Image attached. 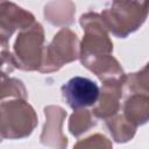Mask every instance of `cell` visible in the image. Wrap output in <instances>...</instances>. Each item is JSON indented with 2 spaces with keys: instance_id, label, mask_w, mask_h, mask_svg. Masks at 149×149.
I'll list each match as a JSON object with an SVG mask.
<instances>
[{
  "instance_id": "cell-14",
  "label": "cell",
  "mask_w": 149,
  "mask_h": 149,
  "mask_svg": "<svg viewBox=\"0 0 149 149\" xmlns=\"http://www.w3.org/2000/svg\"><path fill=\"white\" fill-rule=\"evenodd\" d=\"M125 88L133 94L149 97V63L141 71L130 73L126 77Z\"/></svg>"
},
{
  "instance_id": "cell-9",
  "label": "cell",
  "mask_w": 149,
  "mask_h": 149,
  "mask_svg": "<svg viewBox=\"0 0 149 149\" xmlns=\"http://www.w3.org/2000/svg\"><path fill=\"white\" fill-rule=\"evenodd\" d=\"M125 80H111L102 83L99 100L92 111L94 116L107 120L118 114L120 109L119 101L122 97V87L125 86Z\"/></svg>"
},
{
  "instance_id": "cell-11",
  "label": "cell",
  "mask_w": 149,
  "mask_h": 149,
  "mask_svg": "<svg viewBox=\"0 0 149 149\" xmlns=\"http://www.w3.org/2000/svg\"><path fill=\"white\" fill-rule=\"evenodd\" d=\"M74 9L72 2H49L44 7V16L51 24L66 26L72 23Z\"/></svg>"
},
{
  "instance_id": "cell-1",
  "label": "cell",
  "mask_w": 149,
  "mask_h": 149,
  "mask_svg": "<svg viewBox=\"0 0 149 149\" xmlns=\"http://www.w3.org/2000/svg\"><path fill=\"white\" fill-rule=\"evenodd\" d=\"M148 13L149 1H113L100 15L108 31L125 38L142 26Z\"/></svg>"
},
{
  "instance_id": "cell-6",
  "label": "cell",
  "mask_w": 149,
  "mask_h": 149,
  "mask_svg": "<svg viewBox=\"0 0 149 149\" xmlns=\"http://www.w3.org/2000/svg\"><path fill=\"white\" fill-rule=\"evenodd\" d=\"M66 104L73 109H83L94 106L100 97V90L95 81L86 77H73L61 88Z\"/></svg>"
},
{
  "instance_id": "cell-7",
  "label": "cell",
  "mask_w": 149,
  "mask_h": 149,
  "mask_svg": "<svg viewBox=\"0 0 149 149\" xmlns=\"http://www.w3.org/2000/svg\"><path fill=\"white\" fill-rule=\"evenodd\" d=\"M35 22V17L31 13L13 2L2 1L0 3V33L2 49H6L8 40L16 29H27Z\"/></svg>"
},
{
  "instance_id": "cell-16",
  "label": "cell",
  "mask_w": 149,
  "mask_h": 149,
  "mask_svg": "<svg viewBox=\"0 0 149 149\" xmlns=\"http://www.w3.org/2000/svg\"><path fill=\"white\" fill-rule=\"evenodd\" d=\"M73 149H112V143L106 136L94 134L85 140L78 141Z\"/></svg>"
},
{
  "instance_id": "cell-12",
  "label": "cell",
  "mask_w": 149,
  "mask_h": 149,
  "mask_svg": "<svg viewBox=\"0 0 149 149\" xmlns=\"http://www.w3.org/2000/svg\"><path fill=\"white\" fill-rule=\"evenodd\" d=\"M106 126L112 134L113 139L118 143H125L133 139L136 132V127L132 126L122 114H115L114 116L106 120Z\"/></svg>"
},
{
  "instance_id": "cell-8",
  "label": "cell",
  "mask_w": 149,
  "mask_h": 149,
  "mask_svg": "<svg viewBox=\"0 0 149 149\" xmlns=\"http://www.w3.org/2000/svg\"><path fill=\"white\" fill-rule=\"evenodd\" d=\"M45 123L41 134V143L51 149H66L68 139L62 132V125L66 118V112L59 106H48L44 108Z\"/></svg>"
},
{
  "instance_id": "cell-2",
  "label": "cell",
  "mask_w": 149,
  "mask_h": 149,
  "mask_svg": "<svg viewBox=\"0 0 149 149\" xmlns=\"http://www.w3.org/2000/svg\"><path fill=\"white\" fill-rule=\"evenodd\" d=\"M37 125L34 108L24 99L1 102V137L23 139L29 136Z\"/></svg>"
},
{
  "instance_id": "cell-4",
  "label": "cell",
  "mask_w": 149,
  "mask_h": 149,
  "mask_svg": "<svg viewBox=\"0 0 149 149\" xmlns=\"http://www.w3.org/2000/svg\"><path fill=\"white\" fill-rule=\"evenodd\" d=\"M79 22L85 33L80 44V62L111 55L113 51V43L108 37V29L101 15L88 12L80 16Z\"/></svg>"
},
{
  "instance_id": "cell-10",
  "label": "cell",
  "mask_w": 149,
  "mask_h": 149,
  "mask_svg": "<svg viewBox=\"0 0 149 149\" xmlns=\"http://www.w3.org/2000/svg\"><path fill=\"white\" fill-rule=\"evenodd\" d=\"M123 118L136 127L149 121V97L132 94L123 104Z\"/></svg>"
},
{
  "instance_id": "cell-15",
  "label": "cell",
  "mask_w": 149,
  "mask_h": 149,
  "mask_svg": "<svg viewBox=\"0 0 149 149\" xmlns=\"http://www.w3.org/2000/svg\"><path fill=\"white\" fill-rule=\"evenodd\" d=\"M1 93H2V100L7 95L14 97L15 99H27V91L22 84L21 80L15 78H9L2 74V81H1Z\"/></svg>"
},
{
  "instance_id": "cell-13",
  "label": "cell",
  "mask_w": 149,
  "mask_h": 149,
  "mask_svg": "<svg viewBox=\"0 0 149 149\" xmlns=\"http://www.w3.org/2000/svg\"><path fill=\"white\" fill-rule=\"evenodd\" d=\"M95 119L93 118V113L87 109H77L70 116L69 120V130L70 133L78 137L81 134L86 133L88 129L95 126Z\"/></svg>"
},
{
  "instance_id": "cell-5",
  "label": "cell",
  "mask_w": 149,
  "mask_h": 149,
  "mask_svg": "<svg viewBox=\"0 0 149 149\" xmlns=\"http://www.w3.org/2000/svg\"><path fill=\"white\" fill-rule=\"evenodd\" d=\"M80 45L76 33L69 28H62L44 49V56L40 72H52L59 70L64 64L79 57Z\"/></svg>"
},
{
  "instance_id": "cell-3",
  "label": "cell",
  "mask_w": 149,
  "mask_h": 149,
  "mask_svg": "<svg viewBox=\"0 0 149 149\" xmlns=\"http://www.w3.org/2000/svg\"><path fill=\"white\" fill-rule=\"evenodd\" d=\"M43 43L44 31L43 27L38 22H35L29 28L21 30L14 43L12 54L15 68L26 71H40L45 49Z\"/></svg>"
}]
</instances>
